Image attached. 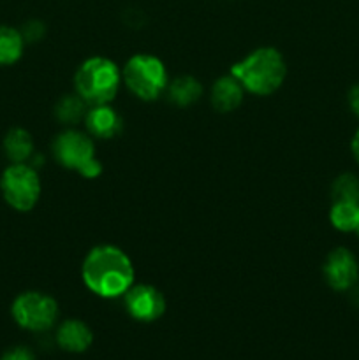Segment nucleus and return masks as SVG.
<instances>
[{"instance_id": "1", "label": "nucleus", "mask_w": 359, "mask_h": 360, "mask_svg": "<svg viewBox=\"0 0 359 360\" xmlns=\"http://www.w3.org/2000/svg\"><path fill=\"white\" fill-rule=\"evenodd\" d=\"M81 278L92 294L102 299L123 297L134 285V266L118 246H95L84 257Z\"/></svg>"}, {"instance_id": "2", "label": "nucleus", "mask_w": 359, "mask_h": 360, "mask_svg": "<svg viewBox=\"0 0 359 360\" xmlns=\"http://www.w3.org/2000/svg\"><path fill=\"white\" fill-rule=\"evenodd\" d=\"M231 76L253 95H271L282 86L287 65L275 48H259L231 67Z\"/></svg>"}, {"instance_id": "3", "label": "nucleus", "mask_w": 359, "mask_h": 360, "mask_svg": "<svg viewBox=\"0 0 359 360\" xmlns=\"http://www.w3.org/2000/svg\"><path fill=\"white\" fill-rule=\"evenodd\" d=\"M122 84V70L113 60L92 56L84 60L74 76L76 94L88 105L109 104Z\"/></svg>"}, {"instance_id": "4", "label": "nucleus", "mask_w": 359, "mask_h": 360, "mask_svg": "<svg viewBox=\"0 0 359 360\" xmlns=\"http://www.w3.org/2000/svg\"><path fill=\"white\" fill-rule=\"evenodd\" d=\"M53 155L62 167L80 172L87 179L97 178L102 172L101 160L95 157L94 141L77 130H65L56 136Z\"/></svg>"}, {"instance_id": "5", "label": "nucleus", "mask_w": 359, "mask_h": 360, "mask_svg": "<svg viewBox=\"0 0 359 360\" xmlns=\"http://www.w3.org/2000/svg\"><path fill=\"white\" fill-rule=\"evenodd\" d=\"M125 86L141 101H155L168 88V70L160 58L153 55H134L122 72Z\"/></svg>"}, {"instance_id": "6", "label": "nucleus", "mask_w": 359, "mask_h": 360, "mask_svg": "<svg viewBox=\"0 0 359 360\" xmlns=\"http://www.w3.org/2000/svg\"><path fill=\"white\" fill-rule=\"evenodd\" d=\"M0 190L13 210L27 213L34 210L41 197V179L30 164H13L4 171L0 178Z\"/></svg>"}, {"instance_id": "7", "label": "nucleus", "mask_w": 359, "mask_h": 360, "mask_svg": "<svg viewBox=\"0 0 359 360\" xmlns=\"http://www.w3.org/2000/svg\"><path fill=\"white\" fill-rule=\"evenodd\" d=\"M14 322L30 333H44L55 326L58 319V304L55 299L42 292H23L11 306Z\"/></svg>"}, {"instance_id": "8", "label": "nucleus", "mask_w": 359, "mask_h": 360, "mask_svg": "<svg viewBox=\"0 0 359 360\" xmlns=\"http://www.w3.org/2000/svg\"><path fill=\"white\" fill-rule=\"evenodd\" d=\"M127 313L137 322H155L165 313V299L158 288L151 285H132L123 294Z\"/></svg>"}, {"instance_id": "9", "label": "nucleus", "mask_w": 359, "mask_h": 360, "mask_svg": "<svg viewBox=\"0 0 359 360\" xmlns=\"http://www.w3.org/2000/svg\"><path fill=\"white\" fill-rule=\"evenodd\" d=\"M326 283L336 292H348L359 281V262L347 248H334L322 267Z\"/></svg>"}, {"instance_id": "10", "label": "nucleus", "mask_w": 359, "mask_h": 360, "mask_svg": "<svg viewBox=\"0 0 359 360\" xmlns=\"http://www.w3.org/2000/svg\"><path fill=\"white\" fill-rule=\"evenodd\" d=\"M84 125H87L90 136L99 139H111L116 137L123 129V120L111 105H92L84 116Z\"/></svg>"}, {"instance_id": "11", "label": "nucleus", "mask_w": 359, "mask_h": 360, "mask_svg": "<svg viewBox=\"0 0 359 360\" xmlns=\"http://www.w3.org/2000/svg\"><path fill=\"white\" fill-rule=\"evenodd\" d=\"M56 345L69 354H83L94 343V333L84 322L76 319L65 320L56 330Z\"/></svg>"}, {"instance_id": "12", "label": "nucleus", "mask_w": 359, "mask_h": 360, "mask_svg": "<svg viewBox=\"0 0 359 360\" xmlns=\"http://www.w3.org/2000/svg\"><path fill=\"white\" fill-rule=\"evenodd\" d=\"M243 94H245V88L234 76L220 77L215 81L213 88H211V104L217 111L231 112L239 108Z\"/></svg>"}, {"instance_id": "13", "label": "nucleus", "mask_w": 359, "mask_h": 360, "mask_svg": "<svg viewBox=\"0 0 359 360\" xmlns=\"http://www.w3.org/2000/svg\"><path fill=\"white\" fill-rule=\"evenodd\" d=\"M4 151L14 164H25L34 157V141L25 129H11L4 137Z\"/></svg>"}, {"instance_id": "14", "label": "nucleus", "mask_w": 359, "mask_h": 360, "mask_svg": "<svg viewBox=\"0 0 359 360\" xmlns=\"http://www.w3.org/2000/svg\"><path fill=\"white\" fill-rule=\"evenodd\" d=\"M25 39L13 27H0V65H13L23 55Z\"/></svg>"}, {"instance_id": "15", "label": "nucleus", "mask_w": 359, "mask_h": 360, "mask_svg": "<svg viewBox=\"0 0 359 360\" xmlns=\"http://www.w3.org/2000/svg\"><path fill=\"white\" fill-rule=\"evenodd\" d=\"M168 94L169 98L176 105H183L185 108V105H190L199 101L201 95H203V86L194 77L182 76L172 81L171 84H168Z\"/></svg>"}, {"instance_id": "16", "label": "nucleus", "mask_w": 359, "mask_h": 360, "mask_svg": "<svg viewBox=\"0 0 359 360\" xmlns=\"http://www.w3.org/2000/svg\"><path fill=\"white\" fill-rule=\"evenodd\" d=\"M329 221L336 231L355 232L359 227V202H333Z\"/></svg>"}, {"instance_id": "17", "label": "nucleus", "mask_w": 359, "mask_h": 360, "mask_svg": "<svg viewBox=\"0 0 359 360\" xmlns=\"http://www.w3.org/2000/svg\"><path fill=\"white\" fill-rule=\"evenodd\" d=\"M55 115L65 125H76V123H80L87 116V102L77 94L65 95L56 104Z\"/></svg>"}, {"instance_id": "18", "label": "nucleus", "mask_w": 359, "mask_h": 360, "mask_svg": "<svg viewBox=\"0 0 359 360\" xmlns=\"http://www.w3.org/2000/svg\"><path fill=\"white\" fill-rule=\"evenodd\" d=\"M331 193H333L334 202H359V178L351 172L338 176L334 179Z\"/></svg>"}, {"instance_id": "19", "label": "nucleus", "mask_w": 359, "mask_h": 360, "mask_svg": "<svg viewBox=\"0 0 359 360\" xmlns=\"http://www.w3.org/2000/svg\"><path fill=\"white\" fill-rule=\"evenodd\" d=\"M21 35H23L25 42L39 41V39H42V35H44V25L37 20L28 21L23 27V30H21Z\"/></svg>"}, {"instance_id": "20", "label": "nucleus", "mask_w": 359, "mask_h": 360, "mask_svg": "<svg viewBox=\"0 0 359 360\" xmlns=\"http://www.w3.org/2000/svg\"><path fill=\"white\" fill-rule=\"evenodd\" d=\"M0 360H35V355L28 348L14 347L11 350H7Z\"/></svg>"}, {"instance_id": "21", "label": "nucleus", "mask_w": 359, "mask_h": 360, "mask_svg": "<svg viewBox=\"0 0 359 360\" xmlns=\"http://www.w3.org/2000/svg\"><path fill=\"white\" fill-rule=\"evenodd\" d=\"M348 108L355 116H359V83L354 84L348 91Z\"/></svg>"}, {"instance_id": "22", "label": "nucleus", "mask_w": 359, "mask_h": 360, "mask_svg": "<svg viewBox=\"0 0 359 360\" xmlns=\"http://www.w3.org/2000/svg\"><path fill=\"white\" fill-rule=\"evenodd\" d=\"M351 150H352V155H354L355 162H358V164H359V127H358V130H355V132H354V136H352Z\"/></svg>"}, {"instance_id": "23", "label": "nucleus", "mask_w": 359, "mask_h": 360, "mask_svg": "<svg viewBox=\"0 0 359 360\" xmlns=\"http://www.w3.org/2000/svg\"><path fill=\"white\" fill-rule=\"evenodd\" d=\"M348 292H351V297H352V302H354V306H358L359 308V285L352 287Z\"/></svg>"}, {"instance_id": "24", "label": "nucleus", "mask_w": 359, "mask_h": 360, "mask_svg": "<svg viewBox=\"0 0 359 360\" xmlns=\"http://www.w3.org/2000/svg\"><path fill=\"white\" fill-rule=\"evenodd\" d=\"M355 232H358V234H359V227H358V231H355Z\"/></svg>"}]
</instances>
